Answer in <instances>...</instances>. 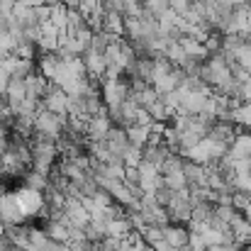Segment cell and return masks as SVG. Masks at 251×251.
I'll return each instance as SVG.
<instances>
[{"label":"cell","instance_id":"7a4b0ae2","mask_svg":"<svg viewBox=\"0 0 251 251\" xmlns=\"http://www.w3.org/2000/svg\"><path fill=\"white\" fill-rule=\"evenodd\" d=\"M17 195V202H20V210L25 215V220H39L42 210L47 207V198H44V190H34V188H27V185H20L15 190Z\"/></svg>","mask_w":251,"mask_h":251},{"label":"cell","instance_id":"4fadbf2b","mask_svg":"<svg viewBox=\"0 0 251 251\" xmlns=\"http://www.w3.org/2000/svg\"><path fill=\"white\" fill-rule=\"evenodd\" d=\"M183 171H185V178H188V185L190 188H207V166L185 159Z\"/></svg>","mask_w":251,"mask_h":251},{"label":"cell","instance_id":"5b68a950","mask_svg":"<svg viewBox=\"0 0 251 251\" xmlns=\"http://www.w3.org/2000/svg\"><path fill=\"white\" fill-rule=\"evenodd\" d=\"M0 220L5 225H20V222H27L22 210H20V202H17V195L15 190H2L0 193Z\"/></svg>","mask_w":251,"mask_h":251},{"label":"cell","instance_id":"e0dca14e","mask_svg":"<svg viewBox=\"0 0 251 251\" xmlns=\"http://www.w3.org/2000/svg\"><path fill=\"white\" fill-rule=\"evenodd\" d=\"M129 232H134V229H132L127 215H125V217H117V220H107V234H110V237H120V239H125Z\"/></svg>","mask_w":251,"mask_h":251},{"label":"cell","instance_id":"cb8c5ba5","mask_svg":"<svg viewBox=\"0 0 251 251\" xmlns=\"http://www.w3.org/2000/svg\"><path fill=\"white\" fill-rule=\"evenodd\" d=\"M100 247H102V251H125V239L107 234V237L100 242Z\"/></svg>","mask_w":251,"mask_h":251},{"label":"cell","instance_id":"ba28073f","mask_svg":"<svg viewBox=\"0 0 251 251\" xmlns=\"http://www.w3.org/2000/svg\"><path fill=\"white\" fill-rule=\"evenodd\" d=\"M25 100H27V83H25V78L12 76V78H10V85H7V90H5V102L10 105L12 115L20 112V107H22Z\"/></svg>","mask_w":251,"mask_h":251},{"label":"cell","instance_id":"484cf974","mask_svg":"<svg viewBox=\"0 0 251 251\" xmlns=\"http://www.w3.org/2000/svg\"><path fill=\"white\" fill-rule=\"evenodd\" d=\"M125 183L127 185H142V171H139V166H125Z\"/></svg>","mask_w":251,"mask_h":251},{"label":"cell","instance_id":"d6986e66","mask_svg":"<svg viewBox=\"0 0 251 251\" xmlns=\"http://www.w3.org/2000/svg\"><path fill=\"white\" fill-rule=\"evenodd\" d=\"M239 215V210L234 205H215V220L225 222V225H232V220Z\"/></svg>","mask_w":251,"mask_h":251},{"label":"cell","instance_id":"3957f363","mask_svg":"<svg viewBox=\"0 0 251 251\" xmlns=\"http://www.w3.org/2000/svg\"><path fill=\"white\" fill-rule=\"evenodd\" d=\"M100 95H102V102L107 105V110H117L132 95V88L125 76L122 78H105L100 83Z\"/></svg>","mask_w":251,"mask_h":251},{"label":"cell","instance_id":"7c38bea8","mask_svg":"<svg viewBox=\"0 0 251 251\" xmlns=\"http://www.w3.org/2000/svg\"><path fill=\"white\" fill-rule=\"evenodd\" d=\"M42 227H44V232L49 234V239H51V242L69 244V227H71V222H69V220H54V217H49V220H44V222H42Z\"/></svg>","mask_w":251,"mask_h":251},{"label":"cell","instance_id":"9a60e30c","mask_svg":"<svg viewBox=\"0 0 251 251\" xmlns=\"http://www.w3.org/2000/svg\"><path fill=\"white\" fill-rule=\"evenodd\" d=\"M229 156L234 159H251V129H242L229 147Z\"/></svg>","mask_w":251,"mask_h":251},{"label":"cell","instance_id":"2e32d148","mask_svg":"<svg viewBox=\"0 0 251 251\" xmlns=\"http://www.w3.org/2000/svg\"><path fill=\"white\" fill-rule=\"evenodd\" d=\"M232 122L242 129H251V100L239 102L234 110H232Z\"/></svg>","mask_w":251,"mask_h":251},{"label":"cell","instance_id":"4dcf8cb0","mask_svg":"<svg viewBox=\"0 0 251 251\" xmlns=\"http://www.w3.org/2000/svg\"><path fill=\"white\" fill-rule=\"evenodd\" d=\"M88 251H102V247H100V244H93V242H90V247H88Z\"/></svg>","mask_w":251,"mask_h":251},{"label":"cell","instance_id":"5bb4252c","mask_svg":"<svg viewBox=\"0 0 251 251\" xmlns=\"http://www.w3.org/2000/svg\"><path fill=\"white\" fill-rule=\"evenodd\" d=\"M127 129V137H129V144L132 147H137V149H144L149 142H151V127H147V125H139V122H134V125H129V127H125Z\"/></svg>","mask_w":251,"mask_h":251},{"label":"cell","instance_id":"8992f818","mask_svg":"<svg viewBox=\"0 0 251 251\" xmlns=\"http://www.w3.org/2000/svg\"><path fill=\"white\" fill-rule=\"evenodd\" d=\"M39 107H47V110H51L56 115H69V93L64 88L51 83L49 90H47V95L39 100Z\"/></svg>","mask_w":251,"mask_h":251},{"label":"cell","instance_id":"9c48e42d","mask_svg":"<svg viewBox=\"0 0 251 251\" xmlns=\"http://www.w3.org/2000/svg\"><path fill=\"white\" fill-rule=\"evenodd\" d=\"M110 129H112L110 112H107V115H93V117H88V127H85L88 139H93V142H102V139H107Z\"/></svg>","mask_w":251,"mask_h":251},{"label":"cell","instance_id":"ffe728a7","mask_svg":"<svg viewBox=\"0 0 251 251\" xmlns=\"http://www.w3.org/2000/svg\"><path fill=\"white\" fill-rule=\"evenodd\" d=\"M144 10L154 17H161L166 10H171V0H144Z\"/></svg>","mask_w":251,"mask_h":251},{"label":"cell","instance_id":"f546056e","mask_svg":"<svg viewBox=\"0 0 251 251\" xmlns=\"http://www.w3.org/2000/svg\"><path fill=\"white\" fill-rule=\"evenodd\" d=\"M5 149H7V142L0 139V164H2V156H5Z\"/></svg>","mask_w":251,"mask_h":251},{"label":"cell","instance_id":"d4e9b609","mask_svg":"<svg viewBox=\"0 0 251 251\" xmlns=\"http://www.w3.org/2000/svg\"><path fill=\"white\" fill-rule=\"evenodd\" d=\"M90 200H93L98 207H107V205H112V202H115L112 193H110V190H105V188H100V190H98V193H95Z\"/></svg>","mask_w":251,"mask_h":251},{"label":"cell","instance_id":"603a6c76","mask_svg":"<svg viewBox=\"0 0 251 251\" xmlns=\"http://www.w3.org/2000/svg\"><path fill=\"white\" fill-rule=\"evenodd\" d=\"M144 239H147V244H149V247L159 244V242L164 239V227H154V225H149V227H147V232H144Z\"/></svg>","mask_w":251,"mask_h":251},{"label":"cell","instance_id":"44dd1931","mask_svg":"<svg viewBox=\"0 0 251 251\" xmlns=\"http://www.w3.org/2000/svg\"><path fill=\"white\" fill-rule=\"evenodd\" d=\"M232 205H234L239 212H244V210L251 205V193L249 190H239V188H237V190L232 193Z\"/></svg>","mask_w":251,"mask_h":251},{"label":"cell","instance_id":"ac0fdd59","mask_svg":"<svg viewBox=\"0 0 251 251\" xmlns=\"http://www.w3.org/2000/svg\"><path fill=\"white\" fill-rule=\"evenodd\" d=\"M22 185H27V188H34V190H47V188H49V176H44V173H39V171L29 168V173L25 176Z\"/></svg>","mask_w":251,"mask_h":251},{"label":"cell","instance_id":"8fae6325","mask_svg":"<svg viewBox=\"0 0 251 251\" xmlns=\"http://www.w3.org/2000/svg\"><path fill=\"white\" fill-rule=\"evenodd\" d=\"M178 42H180L183 51H185V54H188L193 61H198V64H205V61L210 59V51H207L205 42H200V39H195V37H180Z\"/></svg>","mask_w":251,"mask_h":251},{"label":"cell","instance_id":"4316f807","mask_svg":"<svg viewBox=\"0 0 251 251\" xmlns=\"http://www.w3.org/2000/svg\"><path fill=\"white\" fill-rule=\"evenodd\" d=\"M20 0H0V10H7V12H12V7L17 5Z\"/></svg>","mask_w":251,"mask_h":251},{"label":"cell","instance_id":"6da1fadb","mask_svg":"<svg viewBox=\"0 0 251 251\" xmlns=\"http://www.w3.org/2000/svg\"><path fill=\"white\" fill-rule=\"evenodd\" d=\"M66 125H69V115H56L47 107H39L34 115V132L56 142L66 134Z\"/></svg>","mask_w":251,"mask_h":251},{"label":"cell","instance_id":"52a82bcc","mask_svg":"<svg viewBox=\"0 0 251 251\" xmlns=\"http://www.w3.org/2000/svg\"><path fill=\"white\" fill-rule=\"evenodd\" d=\"M83 66L85 71H88V76L93 78V81H105L107 78V61H105V54L102 51H95V49H88L83 56Z\"/></svg>","mask_w":251,"mask_h":251},{"label":"cell","instance_id":"1f68e13d","mask_svg":"<svg viewBox=\"0 0 251 251\" xmlns=\"http://www.w3.org/2000/svg\"><path fill=\"white\" fill-rule=\"evenodd\" d=\"M242 215H244V217H247V220H249V222H251V205H249V207H247V210H244V212H242Z\"/></svg>","mask_w":251,"mask_h":251},{"label":"cell","instance_id":"7402d4cb","mask_svg":"<svg viewBox=\"0 0 251 251\" xmlns=\"http://www.w3.org/2000/svg\"><path fill=\"white\" fill-rule=\"evenodd\" d=\"M237 64H239L247 74H251V47L247 42L242 44V49H239V54H237Z\"/></svg>","mask_w":251,"mask_h":251},{"label":"cell","instance_id":"f1b7e54d","mask_svg":"<svg viewBox=\"0 0 251 251\" xmlns=\"http://www.w3.org/2000/svg\"><path fill=\"white\" fill-rule=\"evenodd\" d=\"M7 247H10V242L5 239V234H0V251H7Z\"/></svg>","mask_w":251,"mask_h":251},{"label":"cell","instance_id":"277c9868","mask_svg":"<svg viewBox=\"0 0 251 251\" xmlns=\"http://www.w3.org/2000/svg\"><path fill=\"white\" fill-rule=\"evenodd\" d=\"M168 217L171 222H180V225H188L193 220V202H190V188L188 190H176L171 195L166 205Z\"/></svg>","mask_w":251,"mask_h":251},{"label":"cell","instance_id":"30bf717a","mask_svg":"<svg viewBox=\"0 0 251 251\" xmlns=\"http://www.w3.org/2000/svg\"><path fill=\"white\" fill-rule=\"evenodd\" d=\"M164 239L173 249L188 247V242H190V227H185L180 222H168L166 227H164Z\"/></svg>","mask_w":251,"mask_h":251},{"label":"cell","instance_id":"83f0119b","mask_svg":"<svg viewBox=\"0 0 251 251\" xmlns=\"http://www.w3.org/2000/svg\"><path fill=\"white\" fill-rule=\"evenodd\" d=\"M20 2H25V5H29V7H42V5H47V0H20Z\"/></svg>","mask_w":251,"mask_h":251}]
</instances>
